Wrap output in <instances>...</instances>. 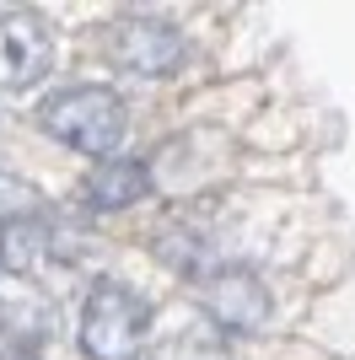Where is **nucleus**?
Instances as JSON below:
<instances>
[{
  "label": "nucleus",
  "instance_id": "f257e3e1",
  "mask_svg": "<svg viewBox=\"0 0 355 360\" xmlns=\"http://www.w3.org/2000/svg\"><path fill=\"white\" fill-rule=\"evenodd\" d=\"M38 124L59 146L87 150V156H108L118 150L130 119H124V103H118L108 86H59L38 103Z\"/></svg>",
  "mask_w": 355,
  "mask_h": 360
},
{
  "label": "nucleus",
  "instance_id": "f03ea898",
  "mask_svg": "<svg viewBox=\"0 0 355 360\" xmlns=\"http://www.w3.org/2000/svg\"><path fill=\"white\" fill-rule=\"evenodd\" d=\"M146 323L151 312L130 285L97 280L87 290V307H81V349L92 360H135L140 339H146Z\"/></svg>",
  "mask_w": 355,
  "mask_h": 360
},
{
  "label": "nucleus",
  "instance_id": "7ed1b4c3",
  "mask_svg": "<svg viewBox=\"0 0 355 360\" xmlns=\"http://www.w3.org/2000/svg\"><path fill=\"white\" fill-rule=\"evenodd\" d=\"M103 44L108 60L135 75H167L183 65V32L173 22H156V16H124L103 32Z\"/></svg>",
  "mask_w": 355,
  "mask_h": 360
},
{
  "label": "nucleus",
  "instance_id": "20e7f679",
  "mask_svg": "<svg viewBox=\"0 0 355 360\" xmlns=\"http://www.w3.org/2000/svg\"><path fill=\"white\" fill-rule=\"evenodd\" d=\"M54 65V32L38 11H0V86H32Z\"/></svg>",
  "mask_w": 355,
  "mask_h": 360
},
{
  "label": "nucleus",
  "instance_id": "39448f33",
  "mask_svg": "<svg viewBox=\"0 0 355 360\" xmlns=\"http://www.w3.org/2000/svg\"><path fill=\"white\" fill-rule=\"evenodd\" d=\"M205 312L232 333H253L269 317V290L253 269H216L205 280Z\"/></svg>",
  "mask_w": 355,
  "mask_h": 360
},
{
  "label": "nucleus",
  "instance_id": "423d86ee",
  "mask_svg": "<svg viewBox=\"0 0 355 360\" xmlns=\"http://www.w3.org/2000/svg\"><path fill=\"white\" fill-rule=\"evenodd\" d=\"M146 188H151L146 162H103V167L87 178V188H81V194H87L92 210H130Z\"/></svg>",
  "mask_w": 355,
  "mask_h": 360
},
{
  "label": "nucleus",
  "instance_id": "0eeeda50",
  "mask_svg": "<svg viewBox=\"0 0 355 360\" xmlns=\"http://www.w3.org/2000/svg\"><path fill=\"white\" fill-rule=\"evenodd\" d=\"M11 360H38V355H27V349H22V355H11Z\"/></svg>",
  "mask_w": 355,
  "mask_h": 360
}]
</instances>
